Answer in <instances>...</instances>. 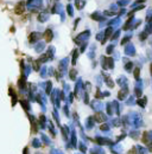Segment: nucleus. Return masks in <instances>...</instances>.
<instances>
[{
  "mask_svg": "<svg viewBox=\"0 0 152 154\" xmlns=\"http://www.w3.org/2000/svg\"><path fill=\"white\" fill-rule=\"evenodd\" d=\"M14 12L17 14H20L24 12V2L22 1V2H19L17 6H15V10H14Z\"/></svg>",
  "mask_w": 152,
  "mask_h": 154,
  "instance_id": "nucleus-1",
  "label": "nucleus"
},
{
  "mask_svg": "<svg viewBox=\"0 0 152 154\" xmlns=\"http://www.w3.org/2000/svg\"><path fill=\"white\" fill-rule=\"evenodd\" d=\"M51 38H52V33H51V31H50V30H46V32H45V39H46V42H50Z\"/></svg>",
  "mask_w": 152,
  "mask_h": 154,
  "instance_id": "nucleus-2",
  "label": "nucleus"
}]
</instances>
